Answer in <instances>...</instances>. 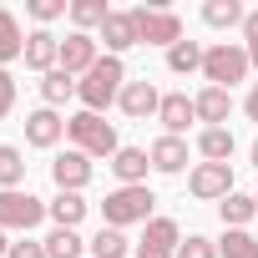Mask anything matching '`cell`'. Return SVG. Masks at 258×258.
Here are the masks:
<instances>
[{"instance_id": "6da1fadb", "label": "cell", "mask_w": 258, "mask_h": 258, "mask_svg": "<svg viewBox=\"0 0 258 258\" xmlns=\"http://www.w3.org/2000/svg\"><path fill=\"white\" fill-rule=\"evenodd\" d=\"M121 86H126V66H121V56H101L81 81H76V101H81V111H106L116 96H121Z\"/></svg>"}, {"instance_id": "7a4b0ae2", "label": "cell", "mask_w": 258, "mask_h": 258, "mask_svg": "<svg viewBox=\"0 0 258 258\" xmlns=\"http://www.w3.org/2000/svg\"><path fill=\"white\" fill-rule=\"evenodd\" d=\"M248 71H253V61H248L243 41H213V46L203 51V81H208V86L233 91L238 81H248Z\"/></svg>"}, {"instance_id": "3957f363", "label": "cell", "mask_w": 258, "mask_h": 258, "mask_svg": "<svg viewBox=\"0 0 258 258\" xmlns=\"http://www.w3.org/2000/svg\"><path fill=\"white\" fill-rule=\"evenodd\" d=\"M66 137H71V147L86 152V157H116V152H121L116 126H111L106 116H96V111H76V116H66Z\"/></svg>"}, {"instance_id": "277c9868", "label": "cell", "mask_w": 258, "mask_h": 258, "mask_svg": "<svg viewBox=\"0 0 258 258\" xmlns=\"http://www.w3.org/2000/svg\"><path fill=\"white\" fill-rule=\"evenodd\" d=\"M157 198H152V187H111L106 192V203H101V223L106 228H132V223H152L157 213Z\"/></svg>"}, {"instance_id": "5b68a950", "label": "cell", "mask_w": 258, "mask_h": 258, "mask_svg": "<svg viewBox=\"0 0 258 258\" xmlns=\"http://www.w3.org/2000/svg\"><path fill=\"white\" fill-rule=\"evenodd\" d=\"M132 21H137V46H162L172 51L182 41V16L167 11V6H132Z\"/></svg>"}, {"instance_id": "8992f818", "label": "cell", "mask_w": 258, "mask_h": 258, "mask_svg": "<svg viewBox=\"0 0 258 258\" xmlns=\"http://www.w3.org/2000/svg\"><path fill=\"white\" fill-rule=\"evenodd\" d=\"M41 218H46V203L36 192H26V187L0 192V228H6V233H31Z\"/></svg>"}, {"instance_id": "52a82bcc", "label": "cell", "mask_w": 258, "mask_h": 258, "mask_svg": "<svg viewBox=\"0 0 258 258\" xmlns=\"http://www.w3.org/2000/svg\"><path fill=\"white\" fill-rule=\"evenodd\" d=\"M187 192H192L198 203H223L228 192H238V187H233V167H228V162H198V167L187 172Z\"/></svg>"}, {"instance_id": "ba28073f", "label": "cell", "mask_w": 258, "mask_h": 258, "mask_svg": "<svg viewBox=\"0 0 258 258\" xmlns=\"http://www.w3.org/2000/svg\"><path fill=\"white\" fill-rule=\"evenodd\" d=\"M177 243H182L177 218H152L147 233L137 238V258H177Z\"/></svg>"}, {"instance_id": "9c48e42d", "label": "cell", "mask_w": 258, "mask_h": 258, "mask_svg": "<svg viewBox=\"0 0 258 258\" xmlns=\"http://www.w3.org/2000/svg\"><path fill=\"white\" fill-rule=\"evenodd\" d=\"M96 61H101V41H96V36H86V31H71V36L61 41V71H71L76 81H81V76H86Z\"/></svg>"}, {"instance_id": "30bf717a", "label": "cell", "mask_w": 258, "mask_h": 258, "mask_svg": "<svg viewBox=\"0 0 258 258\" xmlns=\"http://www.w3.org/2000/svg\"><path fill=\"white\" fill-rule=\"evenodd\" d=\"M116 106H121V116H132V121H147V116H157V106H162V91L142 76V81H126L121 86V96H116Z\"/></svg>"}, {"instance_id": "8fae6325", "label": "cell", "mask_w": 258, "mask_h": 258, "mask_svg": "<svg viewBox=\"0 0 258 258\" xmlns=\"http://www.w3.org/2000/svg\"><path fill=\"white\" fill-rule=\"evenodd\" d=\"M91 172H96V167H91V157H86V152H76V147H71V152H61V157L51 162L56 192H81V187L91 182Z\"/></svg>"}, {"instance_id": "7c38bea8", "label": "cell", "mask_w": 258, "mask_h": 258, "mask_svg": "<svg viewBox=\"0 0 258 258\" xmlns=\"http://www.w3.org/2000/svg\"><path fill=\"white\" fill-rule=\"evenodd\" d=\"M61 137H66V116H61V111L36 106V111L26 116V142H31V147H41V152H46V147H56Z\"/></svg>"}, {"instance_id": "4fadbf2b", "label": "cell", "mask_w": 258, "mask_h": 258, "mask_svg": "<svg viewBox=\"0 0 258 258\" xmlns=\"http://www.w3.org/2000/svg\"><path fill=\"white\" fill-rule=\"evenodd\" d=\"M157 121L167 126V137H182L187 126L198 121V101H192L187 91H167V96H162V106H157Z\"/></svg>"}, {"instance_id": "5bb4252c", "label": "cell", "mask_w": 258, "mask_h": 258, "mask_svg": "<svg viewBox=\"0 0 258 258\" xmlns=\"http://www.w3.org/2000/svg\"><path fill=\"white\" fill-rule=\"evenodd\" d=\"M21 61H26L31 71H41V76H46V71H56V66H61V41H56L51 31H41V26H36V31L26 36V56H21Z\"/></svg>"}, {"instance_id": "9a60e30c", "label": "cell", "mask_w": 258, "mask_h": 258, "mask_svg": "<svg viewBox=\"0 0 258 258\" xmlns=\"http://www.w3.org/2000/svg\"><path fill=\"white\" fill-rule=\"evenodd\" d=\"M111 172H116V182L121 187H147V172H152V157L142 152V147H121L111 162H106Z\"/></svg>"}, {"instance_id": "2e32d148", "label": "cell", "mask_w": 258, "mask_h": 258, "mask_svg": "<svg viewBox=\"0 0 258 258\" xmlns=\"http://www.w3.org/2000/svg\"><path fill=\"white\" fill-rule=\"evenodd\" d=\"M147 157H152V172H167V177H177L182 167H187V137H157L152 147H147Z\"/></svg>"}, {"instance_id": "e0dca14e", "label": "cell", "mask_w": 258, "mask_h": 258, "mask_svg": "<svg viewBox=\"0 0 258 258\" xmlns=\"http://www.w3.org/2000/svg\"><path fill=\"white\" fill-rule=\"evenodd\" d=\"M96 41L106 46V56L132 51V46H137V21H132V11H111V21L101 26V36H96Z\"/></svg>"}, {"instance_id": "ac0fdd59", "label": "cell", "mask_w": 258, "mask_h": 258, "mask_svg": "<svg viewBox=\"0 0 258 258\" xmlns=\"http://www.w3.org/2000/svg\"><path fill=\"white\" fill-rule=\"evenodd\" d=\"M192 101H198V121H208V126H223L233 116V91H223V86H203Z\"/></svg>"}, {"instance_id": "d6986e66", "label": "cell", "mask_w": 258, "mask_h": 258, "mask_svg": "<svg viewBox=\"0 0 258 258\" xmlns=\"http://www.w3.org/2000/svg\"><path fill=\"white\" fill-rule=\"evenodd\" d=\"M86 208H91V203H86L81 192H56V198L46 203V218H51L56 228H81V218H86Z\"/></svg>"}, {"instance_id": "ffe728a7", "label": "cell", "mask_w": 258, "mask_h": 258, "mask_svg": "<svg viewBox=\"0 0 258 258\" xmlns=\"http://www.w3.org/2000/svg\"><path fill=\"white\" fill-rule=\"evenodd\" d=\"M233 132L228 126H203L198 132V152H203V162H233Z\"/></svg>"}, {"instance_id": "44dd1931", "label": "cell", "mask_w": 258, "mask_h": 258, "mask_svg": "<svg viewBox=\"0 0 258 258\" xmlns=\"http://www.w3.org/2000/svg\"><path fill=\"white\" fill-rule=\"evenodd\" d=\"M26 56V31L16 21V11H0V66H11Z\"/></svg>"}, {"instance_id": "7402d4cb", "label": "cell", "mask_w": 258, "mask_h": 258, "mask_svg": "<svg viewBox=\"0 0 258 258\" xmlns=\"http://www.w3.org/2000/svg\"><path fill=\"white\" fill-rule=\"evenodd\" d=\"M71 96H76V76H71V71H61V66H56V71H46V76H41V101H46L51 111H56V106H66Z\"/></svg>"}, {"instance_id": "603a6c76", "label": "cell", "mask_w": 258, "mask_h": 258, "mask_svg": "<svg viewBox=\"0 0 258 258\" xmlns=\"http://www.w3.org/2000/svg\"><path fill=\"white\" fill-rule=\"evenodd\" d=\"M16 187H26V152L0 142V192H16Z\"/></svg>"}, {"instance_id": "cb8c5ba5", "label": "cell", "mask_w": 258, "mask_h": 258, "mask_svg": "<svg viewBox=\"0 0 258 258\" xmlns=\"http://www.w3.org/2000/svg\"><path fill=\"white\" fill-rule=\"evenodd\" d=\"M106 21H111V6H106V0H71V26H76V31L91 36V31H101Z\"/></svg>"}, {"instance_id": "d4e9b609", "label": "cell", "mask_w": 258, "mask_h": 258, "mask_svg": "<svg viewBox=\"0 0 258 258\" xmlns=\"http://www.w3.org/2000/svg\"><path fill=\"white\" fill-rule=\"evenodd\" d=\"M218 213H223V228H248V223L258 218V208H253V192H228V198L218 203Z\"/></svg>"}, {"instance_id": "484cf974", "label": "cell", "mask_w": 258, "mask_h": 258, "mask_svg": "<svg viewBox=\"0 0 258 258\" xmlns=\"http://www.w3.org/2000/svg\"><path fill=\"white\" fill-rule=\"evenodd\" d=\"M243 6L238 0H208L203 6V26H213V31H233V26H243Z\"/></svg>"}, {"instance_id": "4316f807", "label": "cell", "mask_w": 258, "mask_h": 258, "mask_svg": "<svg viewBox=\"0 0 258 258\" xmlns=\"http://www.w3.org/2000/svg\"><path fill=\"white\" fill-rule=\"evenodd\" d=\"M86 248H91V258H126V253H132V238H126L121 228H106V223H101V233H96Z\"/></svg>"}, {"instance_id": "83f0119b", "label": "cell", "mask_w": 258, "mask_h": 258, "mask_svg": "<svg viewBox=\"0 0 258 258\" xmlns=\"http://www.w3.org/2000/svg\"><path fill=\"white\" fill-rule=\"evenodd\" d=\"M203 51H208V46H198V41H177V46L167 51V71H177V76L203 71Z\"/></svg>"}, {"instance_id": "f1b7e54d", "label": "cell", "mask_w": 258, "mask_h": 258, "mask_svg": "<svg viewBox=\"0 0 258 258\" xmlns=\"http://www.w3.org/2000/svg\"><path fill=\"white\" fill-rule=\"evenodd\" d=\"M41 243H46V258H81V248H86L76 228H51Z\"/></svg>"}, {"instance_id": "f546056e", "label": "cell", "mask_w": 258, "mask_h": 258, "mask_svg": "<svg viewBox=\"0 0 258 258\" xmlns=\"http://www.w3.org/2000/svg\"><path fill=\"white\" fill-rule=\"evenodd\" d=\"M218 258H258V238L248 228H228L218 238Z\"/></svg>"}, {"instance_id": "4dcf8cb0", "label": "cell", "mask_w": 258, "mask_h": 258, "mask_svg": "<svg viewBox=\"0 0 258 258\" xmlns=\"http://www.w3.org/2000/svg\"><path fill=\"white\" fill-rule=\"evenodd\" d=\"M61 16H71V0H31V21L46 31L51 21H61Z\"/></svg>"}, {"instance_id": "1f68e13d", "label": "cell", "mask_w": 258, "mask_h": 258, "mask_svg": "<svg viewBox=\"0 0 258 258\" xmlns=\"http://www.w3.org/2000/svg\"><path fill=\"white\" fill-rule=\"evenodd\" d=\"M177 258H218V243L203 238V233H187V238L177 243Z\"/></svg>"}, {"instance_id": "d6a6232c", "label": "cell", "mask_w": 258, "mask_h": 258, "mask_svg": "<svg viewBox=\"0 0 258 258\" xmlns=\"http://www.w3.org/2000/svg\"><path fill=\"white\" fill-rule=\"evenodd\" d=\"M16 111V76L11 66H0V116H11Z\"/></svg>"}, {"instance_id": "836d02e7", "label": "cell", "mask_w": 258, "mask_h": 258, "mask_svg": "<svg viewBox=\"0 0 258 258\" xmlns=\"http://www.w3.org/2000/svg\"><path fill=\"white\" fill-rule=\"evenodd\" d=\"M243 51H248V61L258 66V11L243 16Z\"/></svg>"}, {"instance_id": "e575fe53", "label": "cell", "mask_w": 258, "mask_h": 258, "mask_svg": "<svg viewBox=\"0 0 258 258\" xmlns=\"http://www.w3.org/2000/svg\"><path fill=\"white\" fill-rule=\"evenodd\" d=\"M6 258H46V243H36V238H21V243H11V253Z\"/></svg>"}, {"instance_id": "d590c367", "label": "cell", "mask_w": 258, "mask_h": 258, "mask_svg": "<svg viewBox=\"0 0 258 258\" xmlns=\"http://www.w3.org/2000/svg\"><path fill=\"white\" fill-rule=\"evenodd\" d=\"M243 111H248V121H258V81L248 86V96H243Z\"/></svg>"}, {"instance_id": "8d00e7d4", "label": "cell", "mask_w": 258, "mask_h": 258, "mask_svg": "<svg viewBox=\"0 0 258 258\" xmlns=\"http://www.w3.org/2000/svg\"><path fill=\"white\" fill-rule=\"evenodd\" d=\"M6 253H11V233H6V228H0V258H6Z\"/></svg>"}, {"instance_id": "74e56055", "label": "cell", "mask_w": 258, "mask_h": 258, "mask_svg": "<svg viewBox=\"0 0 258 258\" xmlns=\"http://www.w3.org/2000/svg\"><path fill=\"white\" fill-rule=\"evenodd\" d=\"M248 157H253V167H258V142H253V152H248Z\"/></svg>"}, {"instance_id": "f35d334b", "label": "cell", "mask_w": 258, "mask_h": 258, "mask_svg": "<svg viewBox=\"0 0 258 258\" xmlns=\"http://www.w3.org/2000/svg\"><path fill=\"white\" fill-rule=\"evenodd\" d=\"M253 208H258V192H253Z\"/></svg>"}]
</instances>
